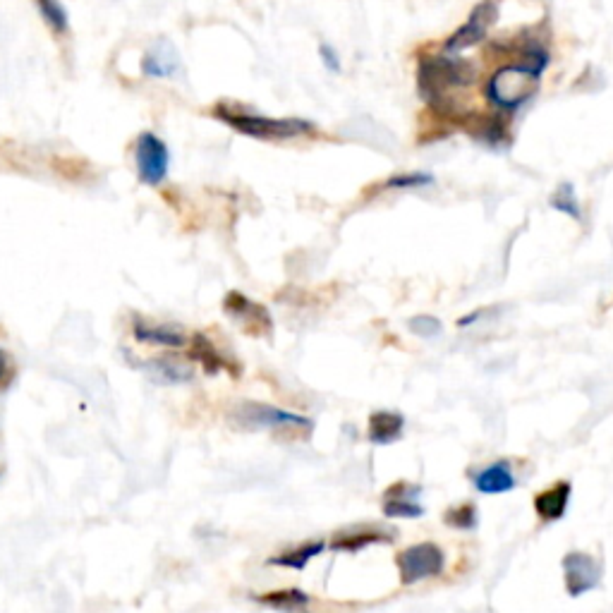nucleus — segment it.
<instances>
[{"mask_svg": "<svg viewBox=\"0 0 613 613\" xmlns=\"http://www.w3.org/2000/svg\"><path fill=\"white\" fill-rule=\"evenodd\" d=\"M477 82V65L460 58V53L422 56L417 65V89L420 99L443 120H460L467 113L458 99V91L470 89Z\"/></svg>", "mask_w": 613, "mask_h": 613, "instance_id": "obj_1", "label": "nucleus"}, {"mask_svg": "<svg viewBox=\"0 0 613 613\" xmlns=\"http://www.w3.org/2000/svg\"><path fill=\"white\" fill-rule=\"evenodd\" d=\"M211 115L228 125L230 130L242 137L259 139V142H290V139L314 137L319 127L312 120L288 115V118H273V115L259 113L250 106L235 101H218L211 108Z\"/></svg>", "mask_w": 613, "mask_h": 613, "instance_id": "obj_2", "label": "nucleus"}, {"mask_svg": "<svg viewBox=\"0 0 613 613\" xmlns=\"http://www.w3.org/2000/svg\"><path fill=\"white\" fill-rule=\"evenodd\" d=\"M539 77L542 72H534L520 63L503 65L489 77L487 99L491 106L508 113L520 108L539 91Z\"/></svg>", "mask_w": 613, "mask_h": 613, "instance_id": "obj_3", "label": "nucleus"}, {"mask_svg": "<svg viewBox=\"0 0 613 613\" xmlns=\"http://www.w3.org/2000/svg\"><path fill=\"white\" fill-rule=\"evenodd\" d=\"M233 420L240 429L257 432V429H273V432H293L309 436L314 429V422L305 415L273 408L269 403H257V400H245L233 412Z\"/></svg>", "mask_w": 613, "mask_h": 613, "instance_id": "obj_4", "label": "nucleus"}, {"mask_svg": "<svg viewBox=\"0 0 613 613\" xmlns=\"http://www.w3.org/2000/svg\"><path fill=\"white\" fill-rule=\"evenodd\" d=\"M132 154H135V171L142 185L159 187L168 178V168H171V151L168 144L156 135V132L144 130L139 132L135 144H132Z\"/></svg>", "mask_w": 613, "mask_h": 613, "instance_id": "obj_5", "label": "nucleus"}, {"mask_svg": "<svg viewBox=\"0 0 613 613\" xmlns=\"http://www.w3.org/2000/svg\"><path fill=\"white\" fill-rule=\"evenodd\" d=\"M496 20H499V3L496 0H482L475 10L470 12L467 22L458 32L451 34V39L446 41L443 51L446 53H463L467 48L482 44L487 39L489 29L494 27Z\"/></svg>", "mask_w": 613, "mask_h": 613, "instance_id": "obj_6", "label": "nucleus"}, {"mask_svg": "<svg viewBox=\"0 0 613 613\" xmlns=\"http://www.w3.org/2000/svg\"><path fill=\"white\" fill-rule=\"evenodd\" d=\"M398 570L403 585H415L420 580H429L441 575L443 551L436 544H415L398 554Z\"/></svg>", "mask_w": 613, "mask_h": 613, "instance_id": "obj_7", "label": "nucleus"}, {"mask_svg": "<svg viewBox=\"0 0 613 613\" xmlns=\"http://www.w3.org/2000/svg\"><path fill=\"white\" fill-rule=\"evenodd\" d=\"M223 309H226V314L230 319H235L238 324L245 329L250 336H269L273 331V321L269 309L264 305H259V302L250 300L247 295L238 293V290H233V293L226 295V300H223Z\"/></svg>", "mask_w": 613, "mask_h": 613, "instance_id": "obj_8", "label": "nucleus"}, {"mask_svg": "<svg viewBox=\"0 0 613 613\" xmlns=\"http://www.w3.org/2000/svg\"><path fill=\"white\" fill-rule=\"evenodd\" d=\"M463 130L470 132L472 139L477 142L489 144V147H503L508 142V123L503 118V111L499 113H470L467 111L463 118L458 120Z\"/></svg>", "mask_w": 613, "mask_h": 613, "instance_id": "obj_9", "label": "nucleus"}, {"mask_svg": "<svg viewBox=\"0 0 613 613\" xmlns=\"http://www.w3.org/2000/svg\"><path fill=\"white\" fill-rule=\"evenodd\" d=\"M563 570H566V587L570 597H580V594L597 587L599 566L592 556L573 551V554L563 558Z\"/></svg>", "mask_w": 613, "mask_h": 613, "instance_id": "obj_10", "label": "nucleus"}, {"mask_svg": "<svg viewBox=\"0 0 613 613\" xmlns=\"http://www.w3.org/2000/svg\"><path fill=\"white\" fill-rule=\"evenodd\" d=\"M180 68L178 51L168 41H156L142 58V75L151 77V80H171V77L180 75Z\"/></svg>", "mask_w": 613, "mask_h": 613, "instance_id": "obj_11", "label": "nucleus"}, {"mask_svg": "<svg viewBox=\"0 0 613 613\" xmlns=\"http://www.w3.org/2000/svg\"><path fill=\"white\" fill-rule=\"evenodd\" d=\"M132 336L137 338L139 343L147 345H159V348H171L178 350L187 343L185 331L178 329L173 324H156V321L137 317L132 321Z\"/></svg>", "mask_w": 613, "mask_h": 613, "instance_id": "obj_12", "label": "nucleus"}, {"mask_svg": "<svg viewBox=\"0 0 613 613\" xmlns=\"http://www.w3.org/2000/svg\"><path fill=\"white\" fill-rule=\"evenodd\" d=\"M144 374H147L149 381L159 386H180L192 381L194 369L187 362L163 355L144 362Z\"/></svg>", "mask_w": 613, "mask_h": 613, "instance_id": "obj_13", "label": "nucleus"}, {"mask_svg": "<svg viewBox=\"0 0 613 613\" xmlns=\"http://www.w3.org/2000/svg\"><path fill=\"white\" fill-rule=\"evenodd\" d=\"M420 494L417 487H408V484H396L386 491L384 501V513L388 518H420L424 508L415 501V496Z\"/></svg>", "mask_w": 613, "mask_h": 613, "instance_id": "obj_14", "label": "nucleus"}, {"mask_svg": "<svg viewBox=\"0 0 613 613\" xmlns=\"http://www.w3.org/2000/svg\"><path fill=\"white\" fill-rule=\"evenodd\" d=\"M190 357L194 362L202 364V369L209 376L218 374L221 369H230V372H235V369L230 367V362H226L223 352L216 348V343L211 341L209 336H204V333H194L192 345H190Z\"/></svg>", "mask_w": 613, "mask_h": 613, "instance_id": "obj_15", "label": "nucleus"}, {"mask_svg": "<svg viewBox=\"0 0 613 613\" xmlns=\"http://www.w3.org/2000/svg\"><path fill=\"white\" fill-rule=\"evenodd\" d=\"M403 427L405 420L400 412L379 410L369 417V439H372V443H379V446H388V443L400 439Z\"/></svg>", "mask_w": 613, "mask_h": 613, "instance_id": "obj_16", "label": "nucleus"}, {"mask_svg": "<svg viewBox=\"0 0 613 613\" xmlns=\"http://www.w3.org/2000/svg\"><path fill=\"white\" fill-rule=\"evenodd\" d=\"M393 534L381 532L379 527H355V530H343L333 537V549L338 551H360L364 546L379 542H391Z\"/></svg>", "mask_w": 613, "mask_h": 613, "instance_id": "obj_17", "label": "nucleus"}, {"mask_svg": "<svg viewBox=\"0 0 613 613\" xmlns=\"http://www.w3.org/2000/svg\"><path fill=\"white\" fill-rule=\"evenodd\" d=\"M475 487L477 491H482V494H506V491H511L515 487L511 465H508L506 460L489 465L487 470H482L477 475Z\"/></svg>", "mask_w": 613, "mask_h": 613, "instance_id": "obj_18", "label": "nucleus"}, {"mask_svg": "<svg viewBox=\"0 0 613 613\" xmlns=\"http://www.w3.org/2000/svg\"><path fill=\"white\" fill-rule=\"evenodd\" d=\"M568 499H570V484L558 482L534 499V508H537V513L542 515L544 520H558L563 513H566Z\"/></svg>", "mask_w": 613, "mask_h": 613, "instance_id": "obj_19", "label": "nucleus"}, {"mask_svg": "<svg viewBox=\"0 0 613 613\" xmlns=\"http://www.w3.org/2000/svg\"><path fill=\"white\" fill-rule=\"evenodd\" d=\"M324 542H307L300 546H293V549L283 551V554L269 558V566L278 568H290V570H302L307 568V563L312 561L314 556H319L324 551Z\"/></svg>", "mask_w": 613, "mask_h": 613, "instance_id": "obj_20", "label": "nucleus"}, {"mask_svg": "<svg viewBox=\"0 0 613 613\" xmlns=\"http://www.w3.org/2000/svg\"><path fill=\"white\" fill-rule=\"evenodd\" d=\"M259 604L271 606V609H281V611H297L305 609L309 604V597L297 587H288V590H273L266 592L262 597H257Z\"/></svg>", "mask_w": 613, "mask_h": 613, "instance_id": "obj_21", "label": "nucleus"}, {"mask_svg": "<svg viewBox=\"0 0 613 613\" xmlns=\"http://www.w3.org/2000/svg\"><path fill=\"white\" fill-rule=\"evenodd\" d=\"M36 8H39L41 20L46 22V27L51 29L53 34H58V36L68 34L70 15L60 0H36Z\"/></svg>", "mask_w": 613, "mask_h": 613, "instance_id": "obj_22", "label": "nucleus"}, {"mask_svg": "<svg viewBox=\"0 0 613 613\" xmlns=\"http://www.w3.org/2000/svg\"><path fill=\"white\" fill-rule=\"evenodd\" d=\"M551 206H554L556 211H561V214L575 218V221H580L582 218L578 199H575V190L570 182H563V185L554 192V197H551Z\"/></svg>", "mask_w": 613, "mask_h": 613, "instance_id": "obj_23", "label": "nucleus"}, {"mask_svg": "<svg viewBox=\"0 0 613 613\" xmlns=\"http://www.w3.org/2000/svg\"><path fill=\"white\" fill-rule=\"evenodd\" d=\"M434 182V175L429 173H398L384 182V190H417Z\"/></svg>", "mask_w": 613, "mask_h": 613, "instance_id": "obj_24", "label": "nucleus"}, {"mask_svg": "<svg viewBox=\"0 0 613 613\" xmlns=\"http://www.w3.org/2000/svg\"><path fill=\"white\" fill-rule=\"evenodd\" d=\"M446 523L455 527V530H472V527L477 525V511L475 506H458V508H451V511L446 513Z\"/></svg>", "mask_w": 613, "mask_h": 613, "instance_id": "obj_25", "label": "nucleus"}, {"mask_svg": "<svg viewBox=\"0 0 613 613\" xmlns=\"http://www.w3.org/2000/svg\"><path fill=\"white\" fill-rule=\"evenodd\" d=\"M408 326H410V331L415 333V336H422V338H434L441 333V321L436 317H429V314H422V317H412Z\"/></svg>", "mask_w": 613, "mask_h": 613, "instance_id": "obj_26", "label": "nucleus"}, {"mask_svg": "<svg viewBox=\"0 0 613 613\" xmlns=\"http://www.w3.org/2000/svg\"><path fill=\"white\" fill-rule=\"evenodd\" d=\"M319 58L329 72H341V56H338V51L331 44L319 46Z\"/></svg>", "mask_w": 613, "mask_h": 613, "instance_id": "obj_27", "label": "nucleus"}, {"mask_svg": "<svg viewBox=\"0 0 613 613\" xmlns=\"http://www.w3.org/2000/svg\"><path fill=\"white\" fill-rule=\"evenodd\" d=\"M12 381V360L5 350H0V391Z\"/></svg>", "mask_w": 613, "mask_h": 613, "instance_id": "obj_28", "label": "nucleus"}, {"mask_svg": "<svg viewBox=\"0 0 613 613\" xmlns=\"http://www.w3.org/2000/svg\"><path fill=\"white\" fill-rule=\"evenodd\" d=\"M496 312H499V309H496V307L479 309V312H472V314H467L465 319H460V321H458V326H470V324H475L477 319H484V317H487V314H496Z\"/></svg>", "mask_w": 613, "mask_h": 613, "instance_id": "obj_29", "label": "nucleus"}]
</instances>
